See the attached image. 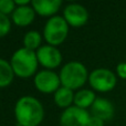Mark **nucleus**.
I'll list each match as a JSON object with an SVG mask.
<instances>
[{
	"instance_id": "nucleus-1",
	"label": "nucleus",
	"mask_w": 126,
	"mask_h": 126,
	"mask_svg": "<svg viewBox=\"0 0 126 126\" xmlns=\"http://www.w3.org/2000/svg\"><path fill=\"white\" fill-rule=\"evenodd\" d=\"M18 126H38L43 120L42 104L32 96L19 98L15 107Z\"/></svg>"
},
{
	"instance_id": "nucleus-2",
	"label": "nucleus",
	"mask_w": 126,
	"mask_h": 126,
	"mask_svg": "<svg viewBox=\"0 0 126 126\" xmlns=\"http://www.w3.org/2000/svg\"><path fill=\"white\" fill-rule=\"evenodd\" d=\"M37 53L27 48H21L13 53L10 64L16 75L20 78H29L33 75L38 67Z\"/></svg>"
},
{
	"instance_id": "nucleus-3",
	"label": "nucleus",
	"mask_w": 126,
	"mask_h": 126,
	"mask_svg": "<svg viewBox=\"0 0 126 126\" xmlns=\"http://www.w3.org/2000/svg\"><path fill=\"white\" fill-rule=\"evenodd\" d=\"M87 80V70L81 62L72 61L62 67L60 72V81L64 87L70 90L79 89Z\"/></svg>"
},
{
	"instance_id": "nucleus-4",
	"label": "nucleus",
	"mask_w": 126,
	"mask_h": 126,
	"mask_svg": "<svg viewBox=\"0 0 126 126\" xmlns=\"http://www.w3.org/2000/svg\"><path fill=\"white\" fill-rule=\"evenodd\" d=\"M69 32V24L62 17H53L48 20L43 31L44 39L50 46H59L65 40Z\"/></svg>"
},
{
	"instance_id": "nucleus-5",
	"label": "nucleus",
	"mask_w": 126,
	"mask_h": 126,
	"mask_svg": "<svg viewBox=\"0 0 126 126\" xmlns=\"http://www.w3.org/2000/svg\"><path fill=\"white\" fill-rule=\"evenodd\" d=\"M89 82L98 92H109L115 87L116 76L107 69H96L90 74Z\"/></svg>"
},
{
	"instance_id": "nucleus-6",
	"label": "nucleus",
	"mask_w": 126,
	"mask_h": 126,
	"mask_svg": "<svg viewBox=\"0 0 126 126\" xmlns=\"http://www.w3.org/2000/svg\"><path fill=\"white\" fill-rule=\"evenodd\" d=\"M91 116L86 110L78 106H70L62 113L60 117L61 126H87Z\"/></svg>"
},
{
	"instance_id": "nucleus-7",
	"label": "nucleus",
	"mask_w": 126,
	"mask_h": 126,
	"mask_svg": "<svg viewBox=\"0 0 126 126\" xmlns=\"http://www.w3.org/2000/svg\"><path fill=\"white\" fill-rule=\"evenodd\" d=\"M60 76L53 71L44 70L40 71L34 76L35 87L42 93H52L57 92L60 87Z\"/></svg>"
},
{
	"instance_id": "nucleus-8",
	"label": "nucleus",
	"mask_w": 126,
	"mask_h": 126,
	"mask_svg": "<svg viewBox=\"0 0 126 126\" xmlns=\"http://www.w3.org/2000/svg\"><path fill=\"white\" fill-rule=\"evenodd\" d=\"M37 58L40 64L48 69H54L59 66L62 61V55L55 47L42 46L38 49Z\"/></svg>"
},
{
	"instance_id": "nucleus-9",
	"label": "nucleus",
	"mask_w": 126,
	"mask_h": 126,
	"mask_svg": "<svg viewBox=\"0 0 126 126\" xmlns=\"http://www.w3.org/2000/svg\"><path fill=\"white\" fill-rule=\"evenodd\" d=\"M64 19L67 24L72 27H82L89 19V13L83 6L78 3H71L64 9Z\"/></svg>"
},
{
	"instance_id": "nucleus-10",
	"label": "nucleus",
	"mask_w": 126,
	"mask_h": 126,
	"mask_svg": "<svg viewBox=\"0 0 126 126\" xmlns=\"http://www.w3.org/2000/svg\"><path fill=\"white\" fill-rule=\"evenodd\" d=\"M91 112L92 115L95 117H98L103 121H109L114 115V107L109 100L98 97L91 106Z\"/></svg>"
},
{
	"instance_id": "nucleus-11",
	"label": "nucleus",
	"mask_w": 126,
	"mask_h": 126,
	"mask_svg": "<svg viewBox=\"0 0 126 126\" xmlns=\"http://www.w3.org/2000/svg\"><path fill=\"white\" fill-rule=\"evenodd\" d=\"M62 4L61 0H33V10L40 16L54 15Z\"/></svg>"
},
{
	"instance_id": "nucleus-12",
	"label": "nucleus",
	"mask_w": 126,
	"mask_h": 126,
	"mask_svg": "<svg viewBox=\"0 0 126 126\" xmlns=\"http://www.w3.org/2000/svg\"><path fill=\"white\" fill-rule=\"evenodd\" d=\"M12 20L18 27L29 26L34 20V10L29 6L17 7L12 13Z\"/></svg>"
},
{
	"instance_id": "nucleus-13",
	"label": "nucleus",
	"mask_w": 126,
	"mask_h": 126,
	"mask_svg": "<svg viewBox=\"0 0 126 126\" xmlns=\"http://www.w3.org/2000/svg\"><path fill=\"white\" fill-rule=\"evenodd\" d=\"M95 94L91 90H81L76 94H74V104L80 109L85 110L86 107L92 106L95 102Z\"/></svg>"
},
{
	"instance_id": "nucleus-14",
	"label": "nucleus",
	"mask_w": 126,
	"mask_h": 126,
	"mask_svg": "<svg viewBox=\"0 0 126 126\" xmlns=\"http://www.w3.org/2000/svg\"><path fill=\"white\" fill-rule=\"evenodd\" d=\"M74 101V94L72 90L67 89V87H59L54 94V102L59 107H64L67 109L70 107L71 103Z\"/></svg>"
},
{
	"instance_id": "nucleus-15",
	"label": "nucleus",
	"mask_w": 126,
	"mask_h": 126,
	"mask_svg": "<svg viewBox=\"0 0 126 126\" xmlns=\"http://www.w3.org/2000/svg\"><path fill=\"white\" fill-rule=\"evenodd\" d=\"M12 66L6 60L0 59V87H6L12 82L13 80Z\"/></svg>"
},
{
	"instance_id": "nucleus-16",
	"label": "nucleus",
	"mask_w": 126,
	"mask_h": 126,
	"mask_svg": "<svg viewBox=\"0 0 126 126\" xmlns=\"http://www.w3.org/2000/svg\"><path fill=\"white\" fill-rule=\"evenodd\" d=\"M23 43H24V48L33 51L34 49L40 47L41 34L38 31H29L23 38Z\"/></svg>"
},
{
	"instance_id": "nucleus-17",
	"label": "nucleus",
	"mask_w": 126,
	"mask_h": 126,
	"mask_svg": "<svg viewBox=\"0 0 126 126\" xmlns=\"http://www.w3.org/2000/svg\"><path fill=\"white\" fill-rule=\"evenodd\" d=\"M10 28H11V23L9 18L6 15L0 12V38L8 34V32L10 31Z\"/></svg>"
},
{
	"instance_id": "nucleus-18",
	"label": "nucleus",
	"mask_w": 126,
	"mask_h": 126,
	"mask_svg": "<svg viewBox=\"0 0 126 126\" xmlns=\"http://www.w3.org/2000/svg\"><path fill=\"white\" fill-rule=\"evenodd\" d=\"M15 6L16 3L12 0H0V12L6 16L11 12L13 13V11L16 10Z\"/></svg>"
},
{
	"instance_id": "nucleus-19",
	"label": "nucleus",
	"mask_w": 126,
	"mask_h": 126,
	"mask_svg": "<svg viewBox=\"0 0 126 126\" xmlns=\"http://www.w3.org/2000/svg\"><path fill=\"white\" fill-rule=\"evenodd\" d=\"M116 71L121 79L126 80V62H121L116 67Z\"/></svg>"
},
{
	"instance_id": "nucleus-20",
	"label": "nucleus",
	"mask_w": 126,
	"mask_h": 126,
	"mask_svg": "<svg viewBox=\"0 0 126 126\" xmlns=\"http://www.w3.org/2000/svg\"><path fill=\"white\" fill-rule=\"evenodd\" d=\"M87 126H104V121L95 116H91Z\"/></svg>"
},
{
	"instance_id": "nucleus-21",
	"label": "nucleus",
	"mask_w": 126,
	"mask_h": 126,
	"mask_svg": "<svg viewBox=\"0 0 126 126\" xmlns=\"http://www.w3.org/2000/svg\"><path fill=\"white\" fill-rule=\"evenodd\" d=\"M29 0H16L15 1V3L16 4H18L19 7H23V6H27V4L29 3Z\"/></svg>"
}]
</instances>
